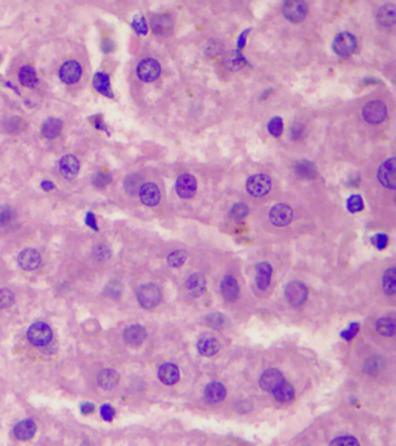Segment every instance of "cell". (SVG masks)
<instances>
[{
    "label": "cell",
    "mask_w": 396,
    "mask_h": 446,
    "mask_svg": "<svg viewBox=\"0 0 396 446\" xmlns=\"http://www.w3.org/2000/svg\"><path fill=\"white\" fill-rule=\"evenodd\" d=\"M136 298L143 308L153 309L162 301V292L156 285L144 284L138 287Z\"/></svg>",
    "instance_id": "1"
},
{
    "label": "cell",
    "mask_w": 396,
    "mask_h": 446,
    "mask_svg": "<svg viewBox=\"0 0 396 446\" xmlns=\"http://www.w3.org/2000/svg\"><path fill=\"white\" fill-rule=\"evenodd\" d=\"M28 341L35 346H45L53 339L51 328L45 322L33 323L27 330Z\"/></svg>",
    "instance_id": "2"
},
{
    "label": "cell",
    "mask_w": 396,
    "mask_h": 446,
    "mask_svg": "<svg viewBox=\"0 0 396 446\" xmlns=\"http://www.w3.org/2000/svg\"><path fill=\"white\" fill-rule=\"evenodd\" d=\"M285 298L293 307L302 306L308 299V288L301 281H291L285 287Z\"/></svg>",
    "instance_id": "3"
},
{
    "label": "cell",
    "mask_w": 396,
    "mask_h": 446,
    "mask_svg": "<svg viewBox=\"0 0 396 446\" xmlns=\"http://www.w3.org/2000/svg\"><path fill=\"white\" fill-rule=\"evenodd\" d=\"M387 107L382 101L373 100L367 102L362 108V118L371 124H379L387 118Z\"/></svg>",
    "instance_id": "4"
},
{
    "label": "cell",
    "mask_w": 396,
    "mask_h": 446,
    "mask_svg": "<svg viewBox=\"0 0 396 446\" xmlns=\"http://www.w3.org/2000/svg\"><path fill=\"white\" fill-rule=\"evenodd\" d=\"M358 43H357V39L353 34H350V33H340L333 40L332 43V48L335 50V53L339 56H351L352 54L354 53L355 49H357Z\"/></svg>",
    "instance_id": "5"
},
{
    "label": "cell",
    "mask_w": 396,
    "mask_h": 446,
    "mask_svg": "<svg viewBox=\"0 0 396 446\" xmlns=\"http://www.w3.org/2000/svg\"><path fill=\"white\" fill-rule=\"evenodd\" d=\"M271 179L269 175L258 173L251 175L247 181V191L254 196H264L271 191Z\"/></svg>",
    "instance_id": "6"
},
{
    "label": "cell",
    "mask_w": 396,
    "mask_h": 446,
    "mask_svg": "<svg viewBox=\"0 0 396 446\" xmlns=\"http://www.w3.org/2000/svg\"><path fill=\"white\" fill-rule=\"evenodd\" d=\"M160 75V65L153 58H145L137 65L138 78L145 83L153 82Z\"/></svg>",
    "instance_id": "7"
},
{
    "label": "cell",
    "mask_w": 396,
    "mask_h": 446,
    "mask_svg": "<svg viewBox=\"0 0 396 446\" xmlns=\"http://www.w3.org/2000/svg\"><path fill=\"white\" fill-rule=\"evenodd\" d=\"M308 6L303 2H288L282 7V14L291 23L298 24L306 18Z\"/></svg>",
    "instance_id": "8"
},
{
    "label": "cell",
    "mask_w": 396,
    "mask_h": 446,
    "mask_svg": "<svg viewBox=\"0 0 396 446\" xmlns=\"http://www.w3.org/2000/svg\"><path fill=\"white\" fill-rule=\"evenodd\" d=\"M294 211L288 204L278 203L272 207L270 211V220L277 227H285L292 222Z\"/></svg>",
    "instance_id": "9"
},
{
    "label": "cell",
    "mask_w": 396,
    "mask_h": 446,
    "mask_svg": "<svg viewBox=\"0 0 396 446\" xmlns=\"http://www.w3.org/2000/svg\"><path fill=\"white\" fill-rule=\"evenodd\" d=\"M197 182L194 175L189 173H184L179 175L175 182V189H177L178 195L182 199H190L193 198L196 192Z\"/></svg>",
    "instance_id": "10"
},
{
    "label": "cell",
    "mask_w": 396,
    "mask_h": 446,
    "mask_svg": "<svg viewBox=\"0 0 396 446\" xmlns=\"http://www.w3.org/2000/svg\"><path fill=\"white\" fill-rule=\"evenodd\" d=\"M150 26H151L152 32L158 36H167L170 35L173 31V19L170 14L167 13H159L156 14L150 20Z\"/></svg>",
    "instance_id": "11"
},
{
    "label": "cell",
    "mask_w": 396,
    "mask_h": 446,
    "mask_svg": "<svg viewBox=\"0 0 396 446\" xmlns=\"http://www.w3.org/2000/svg\"><path fill=\"white\" fill-rule=\"evenodd\" d=\"M284 382V375L277 368H269V370L264 371L259 379V385L262 389L267 390V392H274Z\"/></svg>",
    "instance_id": "12"
},
{
    "label": "cell",
    "mask_w": 396,
    "mask_h": 446,
    "mask_svg": "<svg viewBox=\"0 0 396 446\" xmlns=\"http://www.w3.org/2000/svg\"><path fill=\"white\" fill-rule=\"evenodd\" d=\"M18 263L25 271H35L41 266L42 258L35 249H25L18 256Z\"/></svg>",
    "instance_id": "13"
},
{
    "label": "cell",
    "mask_w": 396,
    "mask_h": 446,
    "mask_svg": "<svg viewBox=\"0 0 396 446\" xmlns=\"http://www.w3.org/2000/svg\"><path fill=\"white\" fill-rule=\"evenodd\" d=\"M377 179H379L380 184L384 186V187L394 189L396 185L395 180V158L391 157L388 160H386L382 165H380L379 170H377Z\"/></svg>",
    "instance_id": "14"
},
{
    "label": "cell",
    "mask_w": 396,
    "mask_h": 446,
    "mask_svg": "<svg viewBox=\"0 0 396 446\" xmlns=\"http://www.w3.org/2000/svg\"><path fill=\"white\" fill-rule=\"evenodd\" d=\"M18 226L16 210L10 206H0V236L13 232Z\"/></svg>",
    "instance_id": "15"
},
{
    "label": "cell",
    "mask_w": 396,
    "mask_h": 446,
    "mask_svg": "<svg viewBox=\"0 0 396 446\" xmlns=\"http://www.w3.org/2000/svg\"><path fill=\"white\" fill-rule=\"evenodd\" d=\"M58 76L62 82L65 84H75L82 77V67L78 62L68 61L61 67Z\"/></svg>",
    "instance_id": "16"
},
{
    "label": "cell",
    "mask_w": 396,
    "mask_h": 446,
    "mask_svg": "<svg viewBox=\"0 0 396 446\" xmlns=\"http://www.w3.org/2000/svg\"><path fill=\"white\" fill-rule=\"evenodd\" d=\"M123 339L128 345L140 346L146 339V330L140 324H133L124 329Z\"/></svg>",
    "instance_id": "17"
},
{
    "label": "cell",
    "mask_w": 396,
    "mask_h": 446,
    "mask_svg": "<svg viewBox=\"0 0 396 446\" xmlns=\"http://www.w3.org/2000/svg\"><path fill=\"white\" fill-rule=\"evenodd\" d=\"M138 194H140V199L142 202L146 204V206L153 207L156 206V204H158L160 201L159 188L157 187V185L153 184V182H146V184H143Z\"/></svg>",
    "instance_id": "18"
},
{
    "label": "cell",
    "mask_w": 396,
    "mask_h": 446,
    "mask_svg": "<svg viewBox=\"0 0 396 446\" xmlns=\"http://www.w3.org/2000/svg\"><path fill=\"white\" fill-rule=\"evenodd\" d=\"M80 170L79 159L73 155H67L60 160V171L67 179H72L78 174Z\"/></svg>",
    "instance_id": "19"
},
{
    "label": "cell",
    "mask_w": 396,
    "mask_h": 446,
    "mask_svg": "<svg viewBox=\"0 0 396 446\" xmlns=\"http://www.w3.org/2000/svg\"><path fill=\"white\" fill-rule=\"evenodd\" d=\"M272 277V266L269 262H260L256 266V284L259 290H266L270 286Z\"/></svg>",
    "instance_id": "20"
},
{
    "label": "cell",
    "mask_w": 396,
    "mask_h": 446,
    "mask_svg": "<svg viewBox=\"0 0 396 446\" xmlns=\"http://www.w3.org/2000/svg\"><path fill=\"white\" fill-rule=\"evenodd\" d=\"M158 378L164 385L172 386L177 383L180 379V372L174 364L165 363L158 370Z\"/></svg>",
    "instance_id": "21"
},
{
    "label": "cell",
    "mask_w": 396,
    "mask_h": 446,
    "mask_svg": "<svg viewBox=\"0 0 396 446\" xmlns=\"http://www.w3.org/2000/svg\"><path fill=\"white\" fill-rule=\"evenodd\" d=\"M221 292L227 301L234 302L240 297V285L233 276H226L221 281Z\"/></svg>",
    "instance_id": "22"
},
{
    "label": "cell",
    "mask_w": 396,
    "mask_h": 446,
    "mask_svg": "<svg viewBox=\"0 0 396 446\" xmlns=\"http://www.w3.org/2000/svg\"><path fill=\"white\" fill-rule=\"evenodd\" d=\"M227 390L221 382H210L205 388V398L208 403H219L226 398Z\"/></svg>",
    "instance_id": "23"
},
{
    "label": "cell",
    "mask_w": 396,
    "mask_h": 446,
    "mask_svg": "<svg viewBox=\"0 0 396 446\" xmlns=\"http://www.w3.org/2000/svg\"><path fill=\"white\" fill-rule=\"evenodd\" d=\"M196 347L201 356L212 357L219 352L220 342L215 337H213V336L206 335L199 338Z\"/></svg>",
    "instance_id": "24"
},
{
    "label": "cell",
    "mask_w": 396,
    "mask_h": 446,
    "mask_svg": "<svg viewBox=\"0 0 396 446\" xmlns=\"http://www.w3.org/2000/svg\"><path fill=\"white\" fill-rule=\"evenodd\" d=\"M186 288L192 297H200L206 291V279L199 273H194L186 281Z\"/></svg>",
    "instance_id": "25"
},
{
    "label": "cell",
    "mask_w": 396,
    "mask_h": 446,
    "mask_svg": "<svg viewBox=\"0 0 396 446\" xmlns=\"http://www.w3.org/2000/svg\"><path fill=\"white\" fill-rule=\"evenodd\" d=\"M294 172L299 178L302 179H315L318 175V170L315 163L306 159L295 163Z\"/></svg>",
    "instance_id": "26"
},
{
    "label": "cell",
    "mask_w": 396,
    "mask_h": 446,
    "mask_svg": "<svg viewBox=\"0 0 396 446\" xmlns=\"http://www.w3.org/2000/svg\"><path fill=\"white\" fill-rule=\"evenodd\" d=\"M36 432V424L32 419H25L14 426V434L20 440H29Z\"/></svg>",
    "instance_id": "27"
},
{
    "label": "cell",
    "mask_w": 396,
    "mask_h": 446,
    "mask_svg": "<svg viewBox=\"0 0 396 446\" xmlns=\"http://www.w3.org/2000/svg\"><path fill=\"white\" fill-rule=\"evenodd\" d=\"M120 375L115 370L106 368L102 370L98 375V383L102 389H112L119 383Z\"/></svg>",
    "instance_id": "28"
},
{
    "label": "cell",
    "mask_w": 396,
    "mask_h": 446,
    "mask_svg": "<svg viewBox=\"0 0 396 446\" xmlns=\"http://www.w3.org/2000/svg\"><path fill=\"white\" fill-rule=\"evenodd\" d=\"M377 23L382 27H391L395 24L396 19V13H395V6L391 4H387L383 5L379 10V12L376 14Z\"/></svg>",
    "instance_id": "29"
},
{
    "label": "cell",
    "mask_w": 396,
    "mask_h": 446,
    "mask_svg": "<svg viewBox=\"0 0 396 446\" xmlns=\"http://www.w3.org/2000/svg\"><path fill=\"white\" fill-rule=\"evenodd\" d=\"M62 128H63V123L60 119L56 118H49L43 122L41 127L42 135L48 140H53V138L57 137L61 134Z\"/></svg>",
    "instance_id": "30"
},
{
    "label": "cell",
    "mask_w": 396,
    "mask_h": 446,
    "mask_svg": "<svg viewBox=\"0 0 396 446\" xmlns=\"http://www.w3.org/2000/svg\"><path fill=\"white\" fill-rule=\"evenodd\" d=\"M19 80L25 87H28V89H34L39 84V78L36 76L35 69L31 65H25L20 69Z\"/></svg>",
    "instance_id": "31"
},
{
    "label": "cell",
    "mask_w": 396,
    "mask_h": 446,
    "mask_svg": "<svg viewBox=\"0 0 396 446\" xmlns=\"http://www.w3.org/2000/svg\"><path fill=\"white\" fill-rule=\"evenodd\" d=\"M93 86L98 92H100L102 94V96L113 98L108 75L102 74V72H97L93 77Z\"/></svg>",
    "instance_id": "32"
},
{
    "label": "cell",
    "mask_w": 396,
    "mask_h": 446,
    "mask_svg": "<svg viewBox=\"0 0 396 446\" xmlns=\"http://www.w3.org/2000/svg\"><path fill=\"white\" fill-rule=\"evenodd\" d=\"M274 398L280 403H289L294 400L295 397V389L291 383L284 382L273 392Z\"/></svg>",
    "instance_id": "33"
},
{
    "label": "cell",
    "mask_w": 396,
    "mask_h": 446,
    "mask_svg": "<svg viewBox=\"0 0 396 446\" xmlns=\"http://www.w3.org/2000/svg\"><path fill=\"white\" fill-rule=\"evenodd\" d=\"M376 331L384 337H390L395 334V321L390 317H381L376 321Z\"/></svg>",
    "instance_id": "34"
},
{
    "label": "cell",
    "mask_w": 396,
    "mask_h": 446,
    "mask_svg": "<svg viewBox=\"0 0 396 446\" xmlns=\"http://www.w3.org/2000/svg\"><path fill=\"white\" fill-rule=\"evenodd\" d=\"M142 185V177L137 173L127 175V178L124 179V189L129 195H135L140 193Z\"/></svg>",
    "instance_id": "35"
},
{
    "label": "cell",
    "mask_w": 396,
    "mask_h": 446,
    "mask_svg": "<svg viewBox=\"0 0 396 446\" xmlns=\"http://www.w3.org/2000/svg\"><path fill=\"white\" fill-rule=\"evenodd\" d=\"M382 286L383 291L387 295H394L396 292V274H395V268L388 269L383 274L382 279Z\"/></svg>",
    "instance_id": "36"
},
{
    "label": "cell",
    "mask_w": 396,
    "mask_h": 446,
    "mask_svg": "<svg viewBox=\"0 0 396 446\" xmlns=\"http://www.w3.org/2000/svg\"><path fill=\"white\" fill-rule=\"evenodd\" d=\"M186 261V252L184 250H174L167 256V264L171 268H180Z\"/></svg>",
    "instance_id": "37"
},
{
    "label": "cell",
    "mask_w": 396,
    "mask_h": 446,
    "mask_svg": "<svg viewBox=\"0 0 396 446\" xmlns=\"http://www.w3.org/2000/svg\"><path fill=\"white\" fill-rule=\"evenodd\" d=\"M16 302V295L9 288H0V308L6 309Z\"/></svg>",
    "instance_id": "38"
},
{
    "label": "cell",
    "mask_w": 396,
    "mask_h": 446,
    "mask_svg": "<svg viewBox=\"0 0 396 446\" xmlns=\"http://www.w3.org/2000/svg\"><path fill=\"white\" fill-rule=\"evenodd\" d=\"M248 214H249V208L247 204L243 202L235 203L232 208V210H230V216L236 221L243 220L244 217L248 216Z\"/></svg>",
    "instance_id": "39"
},
{
    "label": "cell",
    "mask_w": 396,
    "mask_h": 446,
    "mask_svg": "<svg viewBox=\"0 0 396 446\" xmlns=\"http://www.w3.org/2000/svg\"><path fill=\"white\" fill-rule=\"evenodd\" d=\"M267 129H269L270 134L274 137H279L282 134V129H284V123H282V119L279 116L271 119V121L267 124Z\"/></svg>",
    "instance_id": "40"
},
{
    "label": "cell",
    "mask_w": 396,
    "mask_h": 446,
    "mask_svg": "<svg viewBox=\"0 0 396 446\" xmlns=\"http://www.w3.org/2000/svg\"><path fill=\"white\" fill-rule=\"evenodd\" d=\"M329 446H360V444L354 437L344 434V436L336 437Z\"/></svg>",
    "instance_id": "41"
},
{
    "label": "cell",
    "mask_w": 396,
    "mask_h": 446,
    "mask_svg": "<svg viewBox=\"0 0 396 446\" xmlns=\"http://www.w3.org/2000/svg\"><path fill=\"white\" fill-rule=\"evenodd\" d=\"M206 322L213 329H221L223 325H225L226 320H225V317H223L222 314L212 313L207 316Z\"/></svg>",
    "instance_id": "42"
},
{
    "label": "cell",
    "mask_w": 396,
    "mask_h": 446,
    "mask_svg": "<svg viewBox=\"0 0 396 446\" xmlns=\"http://www.w3.org/2000/svg\"><path fill=\"white\" fill-rule=\"evenodd\" d=\"M359 330H360V324L353 322V323H351L349 327L345 329V330H343L342 332H340V337H342L343 339H345L346 342H351L352 339H353L355 336L358 335Z\"/></svg>",
    "instance_id": "43"
},
{
    "label": "cell",
    "mask_w": 396,
    "mask_h": 446,
    "mask_svg": "<svg viewBox=\"0 0 396 446\" xmlns=\"http://www.w3.org/2000/svg\"><path fill=\"white\" fill-rule=\"evenodd\" d=\"M362 208H364V201H362L360 195L354 194L347 200V209H349L351 213L360 211L362 210Z\"/></svg>",
    "instance_id": "44"
},
{
    "label": "cell",
    "mask_w": 396,
    "mask_h": 446,
    "mask_svg": "<svg viewBox=\"0 0 396 446\" xmlns=\"http://www.w3.org/2000/svg\"><path fill=\"white\" fill-rule=\"evenodd\" d=\"M92 181H93V185L97 186V187H105V186H107L109 182L112 181V178H111V175L107 173L98 172L93 175Z\"/></svg>",
    "instance_id": "45"
},
{
    "label": "cell",
    "mask_w": 396,
    "mask_h": 446,
    "mask_svg": "<svg viewBox=\"0 0 396 446\" xmlns=\"http://www.w3.org/2000/svg\"><path fill=\"white\" fill-rule=\"evenodd\" d=\"M121 292H122V287H121V284L119 281H112V283H109L108 286L105 288V293L112 299L119 298L121 295Z\"/></svg>",
    "instance_id": "46"
},
{
    "label": "cell",
    "mask_w": 396,
    "mask_h": 446,
    "mask_svg": "<svg viewBox=\"0 0 396 446\" xmlns=\"http://www.w3.org/2000/svg\"><path fill=\"white\" fill-rule=\"evenodd\" d=\"M372 244L379 250H383L388 246V236L386 234H376L372 237Z\"/></svg>",
    "instance_id": "47"
},
{
    "label": "cell",
    "mask_w": 396,
    "mask_h": 446,
    "mask_svg": "<svg viewBox=\"0 0 396 446\" xmlns=\"http://www.w3.org/2000/svg\"><path fill=\"white\" fill-rule=\"evenodd\" d=\"M131 26H133V28L135 29V32H136L137 34L145 35L146 32H148V27H146L145 20L143 17L135 18V19L133 20V23H131Z\"/></svg>",
    "instance_id": "48"
},
{
    "label": "cell",
    "mask_w": 396,
    "mask_h": 446,
    "mask_svg": "<svg viewBox=\"0 0 396 446\" xmlns=\"http://www.w3.org/2000/svg\"><path fill=\"white\" fill-rule=\"evenodd\" d=\"M380 368V363L377 360V358H372V359H368L365 363V367L364 370L367 374H376L379 372Z\"/></svg>",
    "instance_id": "49"
},
{
    "label": "cell",
    "mask_w": 396,
    "mask_h": 446,
    "mask_svg": "<svg viewBox=\"0 0 396 446\" xmlns=\"http://www.w3.org/2000/svg\"><path fill=\"white\" fill-rule=\"evenodd\" d=\"M304 134H306V129H304V127L302 126V124H300V123L293 124L292 129H291V135H292L293 140H302V138L304 137Z\"/></svg>",
    "instance_id": "50"
},
{
    "label": "cell",
    "mask_w": 396,
    "mask_h": 446,
    "mask_svg": "<svg viewBox=\"0 0 396 446\" xmlns=\"http://www.w3.org/2000/svg\"><path fill=\"white\" fill-rule=\"evenodd\" d=\"M100 414H101L102 418H104L105 421L109 422V421H112L113 417H114L115 410H114V408L112 407V405H109V404H104V405H101Z\"/></svg>",
    "instance_id": "51"
},
{
    "label": "cell",
    "mask_w": 396,
    "mask_h": 446,
    "mask_svg": "<svg viewBox=\"0 0 396 446\" xmlns=\"http://www.w3.org/2000/svg\"><path fill=\"white\" fill-rule=\"evenodd\" d=\"M98 255H100V257H99L100 261H105L109 257V250L106 247H99L95 249V256Z\"/></svg>",
    "instance_id": "52"
},
{
    "label": "cell",
    "mask_w": 396,
    "mask_h": 446,
    "mask_svg": "<svg viewBox=\"0 0 396 446\" xmlns=\"http://www.w3.org/2000/svg\"><path fill=\"white\" fill-rule=\"evenodd\" d=\"M85 222H86L87 226L91 227V228H92V229H94L95 232H98L99 229H98V227H97V223H95V217H94L93 213H91V211H89V213L86 214Z\"/></svg>",
    "instance_id": "53"
},
{
    "label": "cell",
    "mask_w": 396,
    "mask_h": 446,
    "mask_svg": "<svg viewBox=\"0 0 396 446\" xmlns=\"http://www.w3.org/2000/svg\"><path fill=\"white\" fill-rule=\"evenodd\" d=\"M80 409H82L83 414H85V415L92 414V412L94 411V404L91 403V402H85V403H83L82 405H80Z\"/></svg>",
    "instance_id": "54"
},
{
    "label": "cell",
    "mask_w": 396,
    "mask_h": 446,
    "mask_svg": "<svg viewBox=\"0 0 396 446\" xmlns=\"http://www.w3.org/2000/svg\"><path fill=\"white\" fill-rule=\"evenodd\" d=\"M250 32V29H249V31H244L243 33H242V34L240 35V38H238V40H237V47H238V49H242L243 48V47L245 46V42H247V35H248V33Z\"/></svg>",
    "instance_id": "55"
},
{
    "label": "cell",
    "mask_w": 396,
    "mask_h": 446,
    "mask_svg": "<svg viewBox=\"0 0 396 446\" xmlns=\"http://www.w3.org/2000/svg\"><path fill=\"white\" fill-rule=\"evenodd\" d=\"M113 49H114V43L111 40H106V41L102 42V50H104V53H109Z\"/></svg>",
    "instance_id": "56"
},
{
    "label": "cell",
    "mask_w": 396,
    "mask_h": 446,
    "mask_svg": "<svg viewBox=\"0 0 396 446\" xmlns=\"http://www.w3.org/2000/svg\"><path fill=\"white\" fill-rule=\"evenodd\" d=\"M41 186L43 189H46V191H50V189L54 188V184L51 181H43Z\"/></svg>",
    "instance_id": "57"
}]
</instances>
